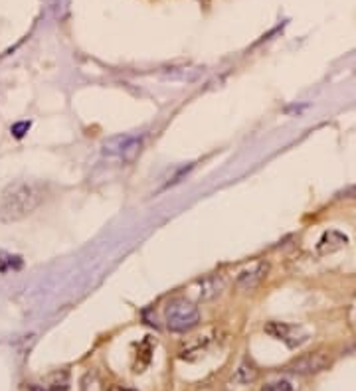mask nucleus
<instances>
[{"instance_id": "1", "label": "nucleus", "mask_w": 356, "mask_h": 391, "mask_svg": "<svg viewBox=\"0 0 356 391\" xmlns=\"http://www.w3.org/2000/svg\"><path fill=\"white\" fill-rule=\"evenodd\" d=\"M46 190L36 182H14L2 192L0 198V219L12 223L18 219L28 218L42 205Z\"/></svg>"}, {"instance_id": "2", "label": "nucleus", "mask_w": 356, "mask_h": 391, "mask_svg": "<svg viewBox=\"0 0 356 391\" xmlns=\"http://www.w3.org/2000/svg\"><path fill=\"white\" fill-rule=\"evenodd\" d=\"M164 322H166V328L170 332H177V334H184L188 330H192L198 326L200 322V311L198 306L192 304L190 300L186 298H175L166 304V311H164Z\"/></svg>"}, {"instance_id": "3", "label": "nucleus", "mask_w": 356, "mask_h": 391, "mask_svg": "<svg viewBox=\"0 0 356 391\" xmlns=\"http://www.w3.org/2000/svg\"><path fill=\"white\" fill-rule=\"evenodd\" d=\"M143 142H145V135H133V133L117 135V137H111L103 142L101 153L109 158H119V160L131 162L141 153Z\"/></svg>"}, {"instance_id": "4", "label": "nucleus", "mask_w": 356, "mask_h": 391, "mask_svg": "<svg viewBox=\"0 0 356 391\" xmlns=\"http://www.w3.org/2000/svg\"><path fill=\"white\" fill-rule=\"evenodd\" d=\"M265 334L274 336L276 340H281L283 344H287L289 348H297V346L305 344L309 338V334L299 326H293L287 322H269L265 324Z\"/></svg>"}, {"instance_id": "5", "label": "nucleus", "mask_w": 356, "mask_h": 391, "mask_svg": "<svg viewBox=\"0 0 356 391\" xmlns=\"http://www.w3.org/2000/svg\"><path fill=\"white\" fill-rule=\"evenodd\" d=\"M267 269H269L267 263L258 261V263H254L252 267H247V269L240 271V273H238V279H236V282H238L242 289H254V287H258L259 282L267 277Z\"/></svg>"}, {"instance_id": "6", "label": "nucleus", "mask_w": 356, "mask_h": 391, "mask_svg": "<svg viewBox=\"0 0 356 391\" xmlns=\"http://www.w3.org/2000/svg\"><path fill=\"white\" fill-rule=\"evenodd\" d=\"M346 241H348L346 235L339 234V232H326V234L319 239L317 251H319L321 255H324V253H333V251H337L339 247H342Z\"/></svg>"}, {"instance_id": "7", "label": "nucleus", "mask_w": 356, "mask_h": 391, "mask_svg": "<svg viewBox=\"0 0 356 391\" xmlns=\"http://www.w3.org/2000/svg\"><path fill=\"white\" fill-rule=\"evenodd\" d=\"M224 289V282L220 277H206L200 281V298L202 300H210V298L218 297Z\"/></svg>"}, {"instance_id": "8", "label": "nucleus", "mask_w": 356, "mask_h": 391, "mask_svg": "<svg viewBox=\"0 0 356 391\" xmlns=\"http://www.w3.org/2000/svg\"><path fill=\"white\" fill-rule=\"evenodd\" d=\"M208 342H210V338H208V336H198L194 342H190V344L186 346V348L180 352V358H182V360H192L196 354H200V352L206 348Z\"/></svg>"}, {"instance_id": "9", "label": "nucleus", "mask_w": 356, "mask_h": 391, "mask_svg": "<svg viewBox=\"0 0 356 391\" xmlns=\"http://www.w3.org/2000/svg\"><path fill=\"white\" fill-rule=\"evenodd\" d=\"M46 391H67L69 390V376L65 372H58L49 376L48 386L44 388Z\"/></svg>"}, {"instance_id": "10", "label": "nucleus", "mask_w": 356, "mask_h": 391, "mask_svg": "<svg viewBox=\"0 0 356 391\" xmlns=\"http://www.w3.org/2000/svg\"><path fill=\"white\" fill-rule=\"evenodd\" d=\"M261 391H295L293 383L289 379H277V381H271V383H265Z\"/></svg>"}, {"instance_id": "11", "label": "nucleus", "mask_w": 356, "mask_h": 391, "mask_svg": "<svg viewBox=\"0 0 356 391\" xmlns=\"http://www.w3.org/2000/svg\"><path fill=\"white\" fill-rule=\"evenodd\" d=\"M28 129H30V123H20V125L12 126V133H14L16 137H22L24 131H28Z\"/></svg>"}, {"instance_id": "12", "label": "nucleus", "mask_w": 356, "mask_h": 391, "mask_svg": "<svg viewBox=\"0 0 356 391\" xmlns=\"http://www.w3.org/2000/svg\"><path fill=\"white\" fill-rule=\"evenodd\" d=\"M109 391H137V390H131V388H123V386H111Z\"/></svg>"}, {"instance_id": "13", "label": "nucleus", "mask_w": 356, "mask_h": 391, "mask_svg": "<svg viewBox=\"0 0 356 391\" xmlns=\"http://www.w3.org/2000/svg\"><path fill=\"white\" fill-rule=\"evenodd\" d=\"M28 391H46V390H44V388H38V386H30Z\"/></svg>"}, {"instance_id": "14", "label": "nucleus", "mask_w": 356, "mask_h": 391, "mask_svg": "<svg viewBox=\"0 0 356 391\" xmlns=\"http://www.w3.org/2000/svg\"><path fill=\"white\" fill-rule=\"evenodd\" d=\"M353 194H355V198H356V188H355V192H353Z\"/></svg>"}]
</instances>
